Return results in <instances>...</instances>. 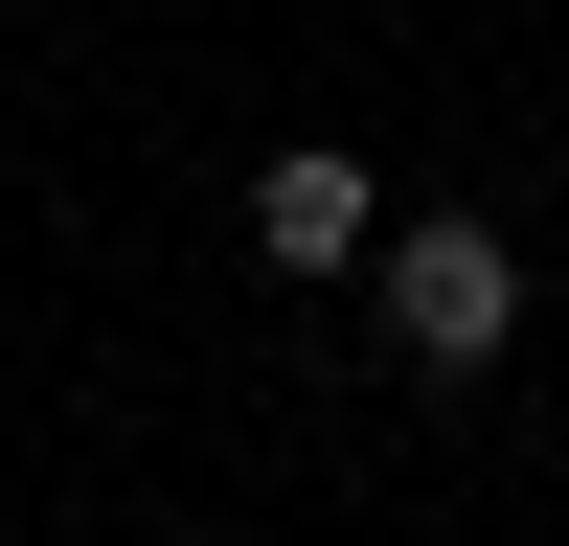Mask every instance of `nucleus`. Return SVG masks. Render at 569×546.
<instances>
[{"instance_id":"obj_2","label":"nucleus","mask_w":569,"mask_h":546,"mask_svg":"<svg viewBox=\"0 0 569 546\" xmlns=\"http://www.w3.org/2000/svg\"><path fill=\"white\" fill-rule=\"evenodd\" d=\"M365 228H388V205H365L342 136H273V160H251V251L273 273H365Z\"/></svg>"},{"instance_id":"obj_1","label":"nucleus","mask_w":569,"mask_h":546,"mask_svg":"<svg viewBox=\"0 0 569 546\" xmlns=\"http://www.w3.org/2000/svg\"><path fill=\"white\" fill-rule=\"evenodd\" d=\"M501 318H525V251H501L479 205L388 228V342H410V364H501Z\"/></svg>"}]
</instances>
